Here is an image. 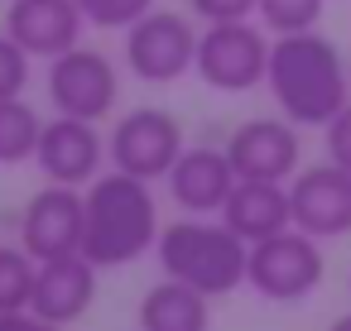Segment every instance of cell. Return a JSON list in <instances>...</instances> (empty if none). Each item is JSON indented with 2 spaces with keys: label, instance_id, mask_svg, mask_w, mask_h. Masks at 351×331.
<instances>
[{
  "label": "cell",
  "instance_id": "obj_1",
  "mask_svg": "<svg viewBox=\"0 0 351 331\" xmlns=\"http://www.w3.org/2000/svg\"><path fill=\"white\" fill-rule=\"evenodd\" d=\"M265 87L284 120H293L298 130H322L351 101V63L317 29L274 34Z\"/></svg>",
  "mask_w": 351,
  "mask_h": 331
},
{
  "label": "cell",
  "instance_id": "obj_2",
  "mask_svg": "<svg viewBox=\"0 0 351 331\" xmlns=\"http://www.w3.org/2000/svg\"><path fill=\"white\" fill-rule=\"evenodd\" d=\"M87 207V230H82V254L97 269H125L145 259L159 245V207L145 178H130L121 168L101 173L82 192Z\"/></svg>",
  "mask_w": 351,
  "mask_h": 331
},
{
  "label": "cell",
  "instance_id": "obj_3",
  "mask_svg": "<svg viewBox=\"0 0 351 331\" xmlns=\"http://www.w3.org/2000/svg\"><path fill=\"white\" fill-rule=\"evenodd\" d=\"M154 259H159L164 278H178V283H188V288H197L207 297H221V293H236L245 283L250 245L226 221L183 216V221L159 230Z\"/></svg>",
  "mask_w": 351,
  "mask_h": 331
},
{
  "label": "cell",
  "instance_id": "obj_4",
  "mask_svg": "<svg viewBox=\"0 0 351 331\" xmlns=\"http://www.w3.org/2000/svg\"><path fill=\"white\" fill-rule=\"evenodd\" d=\"M269 44L274 34L255 20H221V25H207L197 34V63L193 72L212 87V92H250L265 82V68H269Z\"/></svg>",
  "mask_w": 351,
  "mask_h": 331
},
{
  "label": "cell",
  "instance_id": "obj_5",
  "mask_svg": "<svg viewBox=\"0 0 351 331\" xmlns=\"http://www.w3.org/2000/svg\"><path fill=\"white\" fill-rule=\"evenodd\" d=\"M322 245L313 235H303L298 226L255 240L250 259H245V283L265 297V302H298L322 283Z\"/></svg>",
  "mask_w": 351,
  "mask_h": 331
},
{
  "label": "cell",
  "instance_id": "obj_6",
  "mask_svg": "<svg viewBox=\"0 0 351 331\" xmlns=\"http://www.w3.org/2000/svg\"><path fill=\"white\" fill-rule=\"evenodd\" d=\"M49 101L58 116L73 120H106L111 106L121 101V72L101 49L73 44L68 53L49 58Z\"/></svg>",
  "mask_w": 351,
  "mask_h": 331
},
{
  "label": "cell",
  "instance_id": "obj_7",
  "mask_svg": "<svg viewBox=\"0 0 351 331\" xmlns=\"http://www.w3.org/2000/svg\"><path fill=\"white\" fill-rule=\"evenodd\" d=\"M197 63V29L178 10H149L125 29V68L140 82L169 87Z\"/></svg>",
  "mask_w": 351,
  "mask_h": 331
},
{
  "label": "cell",
  "instance_id": "obj_8",
  "mask_svg": "<svg viewBox=\"0 0 351 331\" xmlns=\"http://www.w3.org/2000/svg\"><path fill=\"white\" fill-rule=\"evenodd\" d=\"M183 149H188L183 125L159 106H135L130 116H121L116 130H111V144H106L111 168L130 173V178H145V183L169 178V168L178 163Z\"/></svg>",
  "mask_w": 351,
  "mask_h": 331
},
{
  "label": "cell",
  "instance_id": "obj_9",
  "mask_svg": "<svg viewBox=\"0 0 351 331\" xmlns=\"http://www.w3.org/2000/svg\"><path fill=\"white\" fill-rule=\"evenodd\" d=\"M82 230H87V207L77 187L49 183L44 192L29 197V207L20 211V245L44 264V259H63V254H82Z\"/></svg>",
  "mask_w": 351,
  "mask_h": 331
},
{
  "label": "cell",
  "instance_id": "obj_10",
  "mask_svg": "<svg viewBox=\"0 0 351 331\" xmlns=\"http://www.w3.org/2000/svg\"><path fill=\"white\" fill-rule=\"evenodd\" d=\"M289 207H293V226L313 240L351 235V173H341L332 159L298 168L289 178Z\"/></svg>",
  "mask_w": 351,
  "mask_h": 331
},
{
  "label": "cell",
  "instance_id": "obj_11",
  "mask_svg": "<svg viewBox=\"0 0 351 331\" xmlns=\"http://www.w3.org/2000/svg\"><path fill=\"white\" fill-rule=\"evenodd\" d=\"M226 159L236 168V178H255V183H289L303 168V140L293 120H245L226 144Z\"/></svg>",
  "mask_w": 351,
  "mask_h": 331
},
{
  "label": "cell",
  "instance_id": "obj_12",
  "mask_svg": "<svg viewBox=\"0 0 351 331\" xmlns=\"http://www.w3.org/2000/svg\"><path fill=\"white\" fill-rule=\"evenodd\" d=\"M34 163L49 183H63V187H87L92 178H101V163H106V140L97 130V120H73V116H58V120H44V135H39V149H34Z\"/></svg>",
  "mask_w": 351,
  "mask_h": 331
},
{
  "label": "cell",
  "instance_id": "obj_13",
  "mask_svg": "<svg viewBox=\"0 0 351 331\" xmlns=\"http://www.w3.org/2000/svg\"><path fill=\"white\" fill-rule=\"evenodd\" d=\"M87 15L77 0H10L5 10V34L29 53V58H58L73 44H82Z\"/></svg>",
  "mask_w": 351,
  "mask_h": 331
},
{
  "label": "cell",
  "instance_id": "obj_14",
  "mask_svg": "<svg viewBox=\"0 0 351 331\" xmlns=\"http://www.w3.org/2000/svg\"><path fill=\"white\" fill-rule=\"evenodd\" d=\"M92 302H97V264L87 254H63V259L39 264L29 312H39L44 321L73 326L92 312Z\"/></svg>",
  "mask_w": 351,
  "mask_h": 331
},
{
  "label": "cell",
  "instance_id": "obj_15",
  "mask_svg": "<svg viewBox=\"0 0 351 331\" xmlns=\"http://www.w3.org/2000/svg\"><path fill=\"white\" fill-rule=\"evenodd\" d=\"M169 197L188 211V216H217L226 192L236 187V168L226 159V149L212 144H188L178 154V163L169 168Z\"/></svg>",
  "mask_w": 351,
  "mask_h": 331
},
{
  "label": "cell",
  "instance_id": "obj_16",
  "mask_svg": "<svg viewBox=\"0 0 351 331\" xmlns=\"http://www.w3.org/2000/svg\"><path fill=\"white\" fill-rule=\"evenodd\" d=\"M245 245L269 240L279 230L293 226V207H289V183H255V178H236V187L226 192L221 211H217Z\"/></svg>",
  "mask_w": 351,
  "mask_h": 331
},
{
  "label": "cell",
  "instance_id": "obj_17",
  "mask_svg": "<svg viewBox=\"0 0 351 331\" xmlns=\"http://www.w3.org/2000/svg\"><path fill=\"white\" fill-rule=\"evenodd\" d=\"M212 297L178 283V278H159L145 297H140V331H207L212 326Z\"/></svg>",
  "mask_w": 351,
  "mask_h": 331
},
{
  "label": "cell",
  "instance_id": "obj_18",
  "mask_svg": "<svg viewBox=\"0 0 351 331\" xmlns=\"http://www.w3.org/2000/svg\"><path fill=\"white\" fill-rule=\"evenodd\" d=\"M39 135H44V120L34 116V106H25V96L0 101V163L5 168L34 159Z\"/></svg>",
  "mask_w": 351,
  "mask_h": 331
},
{
  "label": "cell",
  "instance_id": "obj_19",
  "mask_svg": "<svg viewBox=\"0 0 351 331\" xmlns=\"http://www.w3.org/2000/svg\"><path fill=\"white\" fill-rule=\"evenodd\" d=\"M39 259L25 245H0V312H25L34 297Z\"/></svg>",
  "mask_w": 351,
  "mask_h": 331
},
{
  "label": "cell",
  "instance_id": "obj_20",
  "mask_svg": "<svg viewBox=\"0 0 351 331\" xmlns=\"http://www.w3.org/2000/svg\"><path fill=\"white\" fill-rule=\"evenodd\" d=\"M322 5H327V0H260L255 20L269 34H298V29H317Z\"/></svg>",
  "mask_w": 351,
  "mask_h": 331
},
{
  "label": "cell",
  "instance_id": "obj_21",
  "mask_svg": "<svg viewBox=\"0 0 351 331\" xmlns=\"http://www.w3.org/2000/svg\"><path fill=\"white\" fill-rule=\"evenodd\" d=\"M77 10L97 29H130L140 15L154 10V0H77Z\"/></svg>",
  "mask_w": 351,
  "mask_h": 331
},
{
  "label": "cell",
  "instance_id": "obj_22",
  "mask_svg": "<svg viewBox=\"0 0 351 331\" xmlns=\"http://www.w3.org/2000/svg\"><path fill=\"white\" fill-rule=\"evenodd\" d=\"M25 87H29V53L10 34H0V101L25 96Z\"/></svg>",
  "mask_w": 351,
  "mask_h": 331
},
{
  "label": "cell",
  "instance_id": "obj_23",
  "mask_svg": "<svg viewBox=\"0 0 351 331\" xmlns=\"http://www.w3.org/2000/svg\"><path fill=\"white\" fill-rule=\"evenodd\" d=\"M322 140H327V159H332L341 173H351V101L322 125Z\"/></svg>",
  "mask_w": 351,
  "mask_h": 331
},
{
  "label": "cell",
  "instance_id": "obj_24",
  "mask_svg": "<svg viewBox=\"0 0 351 331\" xmlns=\"http://www.w3.org/2000/svg\"><path fill=\"white\" fill-rule=\"evenodd\" d=\"M193 15L207 20V25H221V20H255V5L260 0H188Z\"/></svg>",
  "mask_w": 351,
  "mask_h": 331
},
{
  "label": "cell",
  "instance_id": "obj_25",
  "mask_svg": "<svg viewBox=\"0 0 351 331\" xmlns=\"http://www.w3.org/2000/svg\"><path fill=\"white\" fill-rule=\"evenodd\" d=\"M0 331H68V326H58V321H44L39 312H0Z\"/></svg>",
  "mask_w": 351,
  "mask_h": 331
},
{
  "label": "cell",
  "instance_id": "obj_26",
  "mask_svg": "<svg viewBox=\"0 0 351 331\" xmlns=\"http://www.w3.org/2000/svg\"><path fill=\"white\" fill-rule=\"evenodd\" d=\"M327 331H351V312H346V317H337V321H332Z\"/></svg>",
  "mask_w": 351,
  "mask_h": 331
}]
</instances>
